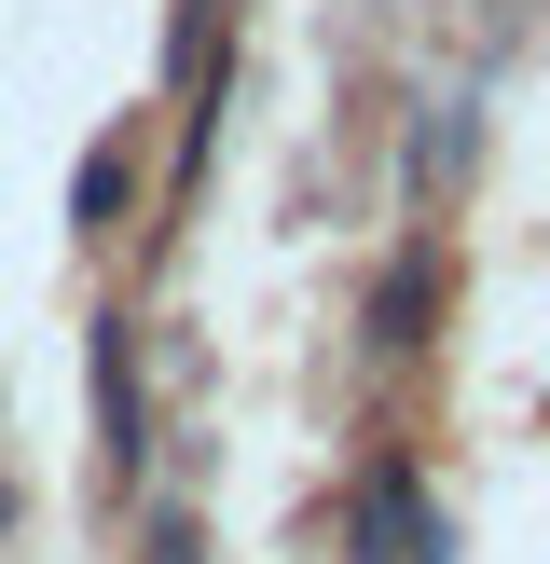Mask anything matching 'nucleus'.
I'll return each mask as SVG.
<instances>
[{
  "label": "nucleus",
  "mask_w": 550,
  "mask_h": 564,
  "mask_svg": "<svg viewBox=\"0 0 550 564\" xmlns=\"http://www.w3.org/2000/svg\"><path fill=\"white\" fill-rule=\"evenodd\" d=\"M427 290H440V248L413 235L399 262H385V290H372V358H413V345H427Z\"/></svg>",
  "instance_id": "nucleus-3"
},
{
  "label": "nucleus",
  "mask_w": 550,
  "mask_h": 564,
  "mask_svg": "<svg viewBox=\"0 0 550 564\" xmlns=\"http://www.w3.org/2000/svg\"><path fill=\"white\" fill-rule=\"evenodd\" d=\"M97 482H138L152 468V386H138V317H97Z\"/></svg>",
  "instance_id": "nucleus-1"
},
{
  "label": "nucleus",
  "mask_w": 550,
  "mask_h": 564,
  "mask_svg": "<svg viewBox=\"0 0 550 564\" xmlns=\"http://www.w3.org/2000/svg\"><path fill=\"white\" fill-rule=\"evenodd\" d=\"M124 193H138V152H124V138H97V152L69 165V235H110V220H124Z\"/></svg>",
  "instance_id": "nucleus-4"
},
{
  "label": "nucleus",
  "mask_w": 550,
  "mask_h": 564,
  "mask_svg": "<svg viewBox=\"0 0 550 564\" xmlns=\"http://www.w3.org/2000/svg\"><path fill=\"white\" fill-rule=\"evenodd\" d=\"M152 564H207V538H193V523L165 510V523H152Z\"/></svg>",
  "instance_id": "nucleus-5"
},
{
  "label": "nucleus",
  "mask_w": 550,
  "mask_h": 564,
  "mask_svg": "<svg viewBox=\"0 0 550 564\" xmlns=\"http://www.w3.org/2000/svg\"><path fill=\"white\" fill-rule=\"evenodd\" d=\"M344 538H358V564H454V538H440L427 496H413V455H372V468H358Z\"/></svg>",
  "instance_id": "nucleus-2"
},
{
  "label": "nucleus",
  "mask_w": 550,
  "mask_h": 564,
  "mask_svg": "<svg viewBox=\"0 0 550 564\" xmlns=\"http://www.w3.org/2000/svg\"><path fill=\"white\" fill-rule=\"evenodd\" d=\"M0 538H14V496H0Z\"/></svg>",
  "instance_id": "nucleus-6"
}]
</instances>
